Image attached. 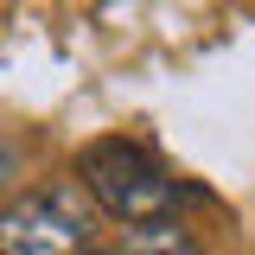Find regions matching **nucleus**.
I'll use <instances>...</instances> for the list:
<instances>
[{"label":"nucleus","mask_w":255,"mask_h":255,"mask_svg":"<svg viewBox=\"0 0 255 255\" xmlns=\"http://www.w3.org/2000/svg\"><path fill=\"white\" fill-rule=\"evenodd\" d=\"M77 185L90 191L96 211L122 223H153L179 211V185L140 140H90L77 153Z\"/></svg>","instance_id":"f257e3e1"},{"label":"nucleus","mask_w":255,"mask_h":255,"mask_svg":"<svg viewBox=\"0 0 255 255\" xmlns=\"http://www.w3.org/2000/svg\"><path fill=\"white\" fill-rule=\"evenodd\" d=\"M96 243V204L77 179L38 185L0 211V255H77Z\"/></svg>","instance_id":"f03ea898"},{"label":"nucleus","mask_w":255,"mask_h":255,"mask_svg":"<svg viewBox=\"0 0 255 255\" xmlns=\"http://www.w3.org/2000/svg\"><path fill=\"white\" fill-rule=\"evenodd\" d=\"M122 255H198V243H191V230H185V223L153 217V223H128Z\"/></svg>","instance_id":"7ed1b4c3"},{"label":"nucleus","mask_w":255,"mask_h":255,"mask_svg":"<svg viewBox=\"0 0 255 255\" xmlns=\"http://www.w3.org/2000/svg\"><path fill=\"white\" fill-rule=\"evenodd\" d=\"M19 179V153H13V140H0V191Z\"/></svg>","instance_id":"20e7f679"},{"label":"nucleus","mask_w":255,"mask_h":255,"mask_svg":"<svg viewBox=\"0 0 255 255\" xmlns=\"http://www.w3.org/2000/svg\"><path fill=\"white\" fill-rule=\"evenodd\" d=\"M77 255H122V249H96V243H90V249H77Z\"/></svg>","instance_id":"39448f33"}]
</instances>
